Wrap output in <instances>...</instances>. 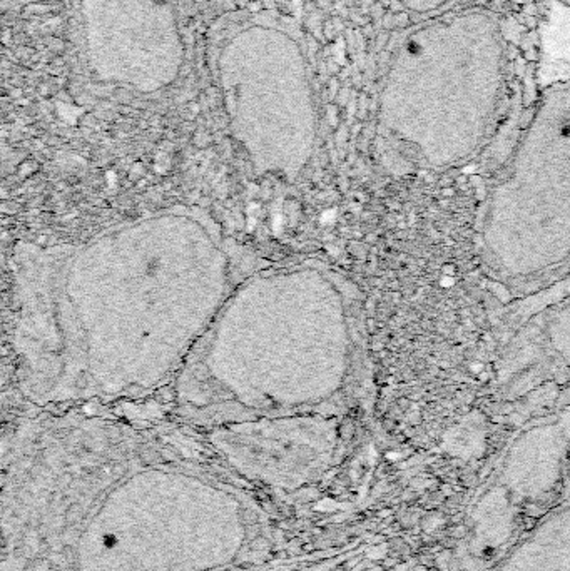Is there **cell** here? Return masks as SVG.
Here are the masks:
<instances>
[{"instance_id": "7a4b0ae2", "label": "cell", "mask_w": 570, "mask_h": 571, "mask_svg": "<svg viewBox=\"0 0 570 571\" xmlns=\"http://www.w3.org/2000/svg\"><path fill=\"white\" fill-rule=\"evenodd\" d=\"M353 284L321 259L263 261L242 278L171 388L189 421L340 411L359 371Z\"/></svg>"}, {"instance_id": "6da1fadb", "label": "cell", "mask_w": 570, "mask_h": 571, "mask_svg": "<svg viewBox=\"0 0 570 571\" xmlns=\"http://www.w3.org/2000/svg\"><path fill=\"white\" fill-rule=\"evenodd\" d=\"M263 261L211 213L184 204L79 241L17 242L18 390L42 409L171 391L233 289Z\"/></svg>"}, {"instance_id": "3957f363", "label": "cell", "mask_w": 570, "mask_h": 571, "mask_svg": "<svg viewBox=\"0 0 570 571\" xmlns=\"http://www.w3.org/2000/svg\"><path fill=\"white\" fill-rule=\"evenodd\" d=\"M510 74V45L497 12L453 9L428 18L391 55L380 102L381 132L406 151H469L493 128Z\"/></svg>"}, {"instance_id": "5b68a950", "label": "cell", "mask_w": 570, "mask_h": 571, "mask_svg": "<svg viewBox=\"0 0 570 571\" xmlns=\"http://www.w3.org/2000/svg\"><path fill=\"white\" fill-rule=\"evenodd\" d=\"M564 2H565V4H570V0H564Z\"/></svg>"}, {"instance_id": "277c9868", "label": "cell", "mask_w": 570, "mask_h": 571, "mask_svg": "<svg viewBox=\"0 0 570 571\" xmlns=\"http://www.w3.org/2000/svg\"><path fill=\"white\" fill-rule=\"evenodd\" d=\"M398 6L406 12L418 16H442L455 9L460 0H396Z\"/></svg>"}]
</instances>
